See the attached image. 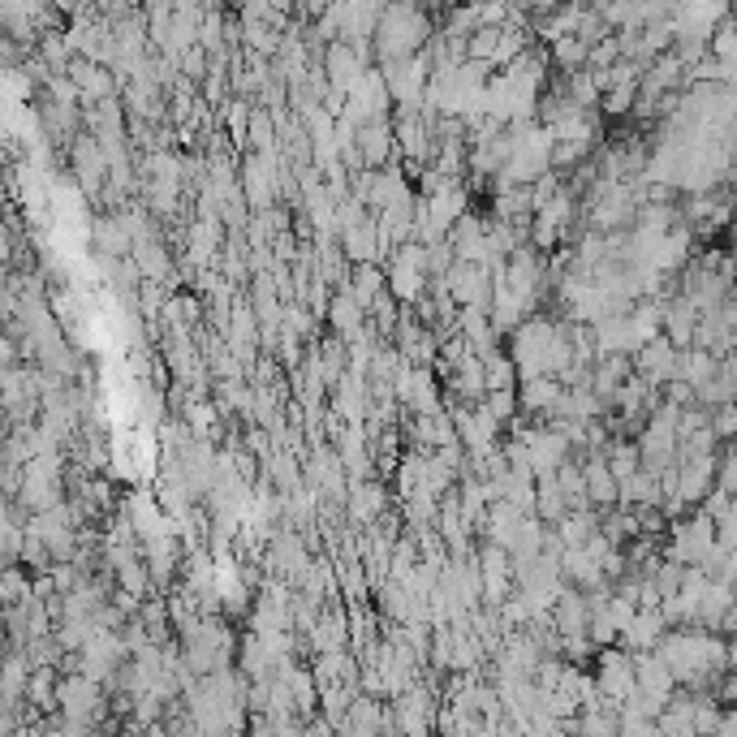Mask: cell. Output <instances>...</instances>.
Segmentation results:
<instances>
[{"instance_id":"cell-1","label":"cell","mask_w":737,"mask_h":737,"mask_svg":"<svg viewBox=\"0 0 737 737\" xmlns=\"http://www.w3.org/2000/svg\"><path fill=\"white\" fill-rule=\"evenodd\" d=\"M431 35H436V31H431V18H427L423 0H388L371 48H376L380 65H388V61L419 57L427 43H431Z\"/></svg>"},{"instance_id":"cell-2","label":"cell","mask_w":737,"mask_h":737,"mask_svg":"<svg viewBox=\"0 0 737 737\" xmlns=\"http://www.w3.org/2000/svg\"><path fill=\"white\" fill-rule=\"evenodd\" d=\"M392 109H397V100H392V86H388L385 70H367V74L358 78V86L346 95V109H341V113L354 116V121L362 125V121L388 116Z\"/></svg>"},{"instance_id":"cell-3","label":"cell","mask_w":737,"mask_h":737,"mask_svg":"<svg viewBox=\"0 0 737 737\" xmlns=\"http://www.w3.org/2000/svg\"><path fill=\"white\" fill-rule=\"evenodd\" d=\"M100 707H104L100 682H95V677H86L82 668L70 673V677L61 682V712H65V716H74V720H91V725H95Z\"/></svg>"},{"instance_id":"cell-4","label":"cell","mask_w":737,"mask_h":737,"mask_svg":"<svg viewBox=\"0 0 737 737\" xmlns=\"http://www.w3.org/2000/svg\"><path fill=\"white\" fill-rule=\"evenodd\" d=\"M634 686H638V664H634V656L604 652V659H600V677H595V690L617 703V698L634 695Z\"/></svg>"},{"instance_id":"cell-5","label":"cell","mask_w":737,"mask_h":737,"mask_svg":"<svg viewBox=\"0 0 737 737\" xmlns=\"http://www.w3.org/2000/svg\"><path fill=\"white\" fill-rule=\"evenodd\" d=\"M328 324H332V332L337 337H346V341H354L371 319H367V307L349 294V285H341L337 294H332V303H328Z\"/></svg>"},{"instance_id":"cell-6","label":"cell","mask_w":737,"mask_h":737,"mask_svg":"<svg viewBox=\"0 0 737 737\" xmlns=\"http://www.w3.org/2000/svg\"><path fill=\"white\" fill-rule=\"evenodd\" d=\"M561 570H565V582L570 586H582V591H595L604 582V561L582 543V547H565L561 556Z\"/></svg>"},{"instance_id":"cell-7","label":"cell","mask_w":737,"mask_h":737,"mask_svg":"<svg viewBox=\"0 0 737 737\" xmlns=\"http://www.w3.org/2000/svg\"><path fill=\"white\" fill-rule=\"evenodd\" d=\"M561 392H565V385H561V376H531V380H522V410L526 414H535V419H547V410L561 401Z\"/></svg>"},{"instance_id":"cell-8","label":"cell","mask_w":737,"mask_h":737,"mask_svg":"<svg viewBox=\"0 0 737 737\" xmlns=\"http://www.w3.org/2000/svg\"><path fill=\"white\" fill-rule=\"evenodd\" d=\"M431 707H436V703H431V690H427L423 682H414L410 690L397 695V725L423 734V729H431Z\"/></svg>"},{"instance_id":"cell-9","label":"cell","mask_w":737,"mask_h":737,"mask_svg":"<svg viewBox=\"0 0 737 737\" xmlns=\"http://www.w3.org/2000/svg\"><path fill=\"white\" fill-rule=\"evenodd\" d=\"M535 513H540L543 522H552V526L570 513V497H565V488H561L556 474H540V488H535Z\"/></svg>"},{"instance_id":"cell-10","label":"cell","mask_w":737,"mask_h":737,"mask_svg":"<svg viewBox=\"0 0 737 737\" xmlns=\"http://www.w3.org/2000/svg\"><path fill=\"white\" fill-rule=\"evenodd\" d=\"M643 371H647V380H668V376H677V358H673L668 341H656V346L643 349Z\"/></svg>"},{"instance_id":"cell-11","label":"cell","mask_w":737,"mask_h":737,"mask_svg":"<svg viewBox=\"0 0 737 737\" xmlns=\"http://www.w3.org/2000/svg\"><path fill=\"white\" fill-rule=\"evenodd\" d=\"M501 39H504V27H479L474 35H470V57L474 61H488V65H497V57H501Z\"/></svg>"},{"instance_id":"cell-12","label":"cell","mask_w":737,"mask_h":737,"mask_svg":"<svg viewBox=\"0 0 737 737\" xmlns=\"http://www.w3.org/2000/svg\"><path fill=\"white\" fill-rule=\"evenodd\" d=\"M483 406L501 419V423H513V414H518V406H522V397H518V388H488V397H483Z\"/></svg>"},{"instance_id":"cell-13","label":"cell","mask_w":737,"mask_h":737,"mask_svg":"<svg viewBox=\"0 0 737 737\" xmlns=\"http://www.w3.org/2000/svg\"><path fill=\"white\" fill-rule=\"evenodd\" d=\"M690 332H695V310L690 307L668 310V337H673L677 346H686V341H690Z\"/></svg>"}]
</instances>
